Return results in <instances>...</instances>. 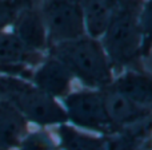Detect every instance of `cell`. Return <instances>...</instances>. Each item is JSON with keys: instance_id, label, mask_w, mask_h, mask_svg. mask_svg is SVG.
I'll return each instance as SVG.
<instances>
[{"instance_id": "obj_8", "label": "cell", "mask_w": 152, "mask_h": 150, "mask_svg": "<svg viewBox=\"0 0 152 150\" xmlns=\"http://www.w3.org/2000/svg\"><path fill=\"white\" fill-rule=\"evenodd\" d=\"M103 95L107 114L115 133L152 119V110L137 105L126 95L110 87L103 90Z\"/></svg>"}, {"instance_id": "obj_2", "label": "cell", "mask_w": 152, "mask_h": 150, "mask_svg": "<svg viewBox=\"0 0 152 150\" xmlns=\"http://www.w3.org/2000/svg\"><path fill=\"white\" fill-rule=\"evenodd\" d=\"M47 54L58 58L84 89L104 90L113 81V70L100 39L84 34L48 47Z\"/></svg>"}, {"instance_id": "obj_1", "label": "cell", "mask_w": 152, "mask_h": 150, "mask_svg": "<svg viewBox=\"0 0 152 150\" xmlns=\"http://www.w3.org/2000/svg\"><path fill=\"white\" fill-rule=\"evenodd\" d=\"M142 3L143 0H120L107 30L100 38L115 75L126 70L144 69L139 28Z\"/></svg>"}, {"instance_id": "obj_16", "label": "cell", "mask_w": 152, "mask_h": 150, "mask_svg": "<svg viewBox=\"0 0 152 150\" xmlns=\"http://www.w3.org/2000/svg\"><path fill=\"white\" fill-rule=\"evenodd\" d=\"M139 28L142 34V55L143 59H147L152 52V0H143L139 11Z\"/></svg>"}, {"instance_id": "obj_18", "label": "cell", "mask_w": 152, "mask_h": 150, "mask_svg": "<svg viewBox=\"0 0 152 150\" xmlns=\"http://www.w3.org/2000/svg\"><path fill=\"white\" fill-rule=\"evenodd\" d=\"M148 143H150V148L152 150V132H151V135H150V141H148Z\"/></svg>"}, {"instance_id": "obj_12", "label": "cell", "mask_w": 152, "mask_h": 150, "mask_svg": "<svg viewBox=\"0 0 152 150\" xmlns=\"http://www.w3.org/2000/svg\"><path fill=\"white\" fill-rule=\"evenodd\" d=\"M120 0H81L86 34L100 39Z\"/></svg>"}, {"instance_id": "obj_9", "label": "cell", "mask_w": 152, "mask_h": 150, "mask_svg": "<svg viewBox=\"0 0 152 150\" xmlns=\"http://www.w3.org/2000/svg\"><path fill=\"white\" fill-rule=\"evenodd\" d=\"M110 89L152 110V74L145 69L126 70L113 76Z\"/></svg>"}, {"instance_id": "obj_17", "label": "cell", "mask_w": 152, "mask_h": 150, "mask_svg": "<svg viewBox=\"0 0 152 150\" xmlns=\"http://www.w3.org/2000/svg\"><path fill=\"white\" fill-rule=\"evenodd\" d=\"M148 141H150V140H148ZM136 150H151V148H150V143L145 142L144 145H142L139 149H136Z\"/></svg>"}, {"instance_id": "obj_6", "label": "cell", "mask_w": 152, "mask_h": 150, "mask_svg": "<svg viewBox=\"0 0 152 150\" xmlns=\"http://www.w3.org/2000/svg\"><path fill=\"white\" fill-rule=\"evenodd\" d=\"M47 54L32 51L11 30L0 31V74L31 78Z\"/></svg>"}, {"instance_id": "obj_7", "label": "cell", "mask_w": 152, "mask_h": 150, "mask_svg": "<svg viewBox=\"0 0 152 150\" xmlns=\"http://www.w3.org/2000/svg\"><path fill=\"white\" fill-rule=\"evenodd\" d=\"M29 81L44 94L61 100L74 90L75 79L58 58L47 54L34 70Z\"/></svg>"}, {"instance_id": "obj_15", "label": "cell", "mask_w": 152, "mask_h": 150, "mask_svg": "<svg viewBox=\"0 0 152 150\" xmlns=\"http://www.w3.org/2000/svg\"><path fill=\"white\" fill-rule=\"evenodd\" d=\"M34 5H37L35 0H0V31L10 30L19 16Z\"/></svg>"}, {"instance_id": "obj_5", "label": "cell", "mask_w": 152, "mask_h": 150, "mask_svg": "<svg viewBox=\"0 0 152 150\" xmlns=\"http://www.w3.org/2000/svg\"><path fill=\"white\" fill-rule=\"evenodd\" d=\"M37 7L47 28L50 46L86 34L81 0H40Z\"/></svg>"}, {"instance_id": "obj_4", "label": "cell", "mask_w": 152, "mask_h": 150, "mask_svg": "<svg viewBox=\"0 0 152 150\" xmlns=\"http://www.w3.org/2000/svg\"><path fill=\"white\" fill-rule=\"evenodd\" d=\"M67 123L76 129L100 135L115 133L107 114L103 90L80 89L72 90L60 100Z\"/></svg>"}, {"instance_id": "obj_11", "label": "cell", "mask_w": 152, "mask_h": 150, "mask_svg": "<svg viewBox=\"0 0 152 150\" xmlns=\"http://www.w3.org/2000/svg\"><path fill=\"white\" fill-rule=\"evenodd\" d=\"M55 129V140L60 150H113L110 135H100L61 123Z\"/></svg>"}, {"instance_id": "obj_10", "label": "cell", "mask_w": 152, "mask_h": 150, "mask_svg": "<svg viewBox=\"0 0 152 150\" xmlns=\"http://www.w3.org/2000/svg\"><path fill=\"white\" fill-rule=\"evenodd\" d=\"M10 30L29 50L47 54L50 46L48 34L37 5L27 8Z\"/></svg>"}, {"instance_id": "obj_14", "label": "cell", "mask_w": 152, "mask_h": 150, "mask_svg": "<svg viewBox=\"0 0 152 150\" xmlns=\"http://www.w3.org/2000/svg\"><path fill=\"white\" fill-rule=\"evenodd\" d=\"M15 150H60L55 135L44 127L29 130L21 137Z\"/></svg>"}, {"instance_id": "obj_13", "label": "cell", "mask_w": 152, "mask_h": 150, "mask_svg": "<svg viewBox=\"0 0 152 150\" xmlns=\"http://www.w3.org/2000/svg\"><path fill=\"white\" fill-rule=\"evenodd\" d=\"M29 125L12 106L0 102V150H15Z\"/></svg>"}, {"instance_id": "obj_3", "label": "cell", "mask_w": 152, "mask_h": 150, "mask_svg": "<svg viewBox=\"0 0 152 150\" xmlns=\"http://www.w3.org/2000/svg\"><path fill=\"white\" fill-rule=\"evenodd\" d=\"M0 102L12 106L36 127L48 129L67 122L60 100L44 94L28 79L0 74Z\"/></svg>"}]
</instances>
